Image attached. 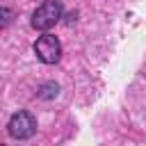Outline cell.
<instances>
[{
  "mask_svg": "<svg viewBox=\"0 0 146 146\" xmlns=\"http://www.w3.org/2000/svg\"><path fill=\"white\" fill-rule=\"evenodd\" d=\"M7 132H9L14 139H30V137L36 132V119H34L30 112L21 110V112L11 114V119H9V123H7Z\"/></svg>",
  "mask_w": 146,
  "mask_h": 146,
  "instance_id": "2",
  "label": "cell"
},
{
  "mask_svg": "<svg viewBox=\"0 0 146 146\" xmlns=\"http://www.w3.org/2000/svg\"><path fill=\"white\" fill-rule=\"evenodd\" d=\"M11 23H14V11L9 7H0V30L9 27Z\"/></svg>",
  "mask_w": 146,
  "mask_h": 146,
  "instance_id": "5",
  "label": "cell"
},
{
  "mask_svg": "<svg viewBox=\"0 0 146 146\" xmlns=\"http://www.w3.org/2000/svg\"><path fill=\"white\" fill-rule=\"evenodd\" d=\"M34 55L43 62V64H57L62 57V43L57 41V36L52 34H43L34 41Z\"/></svg>",
  "mask_w": 146,
  "mask_h": 146,
  "instance_id": "3",
  "label": "cell"
},
{
  "mask_svg": "<svg viewBox=\"0 0 146 146\" xmlns=\"http://www.w3.org/2000/svg\"><path fill=\"white\" fill-rule=\"evenodd\" d=\"M59 94V87L55 84V82H43L41 87H39V91H36V96L41 98V100H50V98H55Z\"/></svg>",
  "mask_w": 146,
  "mask_h": 146,
  "instance_id": "4",
  "label": "cell"
},
{
  "mask_svg": "<svg viewBox=\"0 0 146 146\" xmlns=\"http://www.w3.org/2000/svg\"><path fill=\"white\" fill-rule=\"evenodd\" d=\"M62 18V5L59 0H46L41 2L34 14H32V27L34 30H41V32H48L50 27H55Z\"/></svg>",
  "mask_w": 146,
  "mask_h": 146,
  "instance_id": "1",
  "label": "cell"
}]
</instances>
